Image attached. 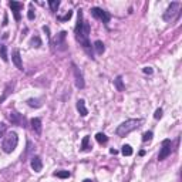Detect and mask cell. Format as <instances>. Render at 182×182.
Listing matches in <instances>:
<instances>
[{"label": "cell", "mask_w": 182, "mask_h": 182, "mask_svg": "<svg viewBox=\"0 0 182 182\" xmlns=\"http://www.w3.org/2000/svg\"><path fill=\"white\" fill-rule=\"evenodd\" d=\"M90 31H91V26L90 23H87L84 20V14H83V10L77 11V24L74 27V34H75V40L80 43L84 51L88 54L90 59H94L93 54V47H91V43H90L88 37H90Z\"/></svg>", "instance_id": "cell-1"}, {"label": "cell", "mask_w": 182, "mask_h": 182, "mask_svg": "<svg viewBox=\"0 0 182 182\" xmlns=\"http://www.w3.org/2000/svg\"><path fill=\"white\" fill-rule=\"evenodd\" d=\"M140 124H141V119L140 118L127 119V121H124L123 124L118 125V128L115 130V134L118 135V137H125V135H128L134 130H137L138 127H140Z\"/></svg>", "instance_id": "cell-2"}, {"label": "cell", "mask_w": 182, "mask_h": 182, "mask_svg": "<svg viewBox=\"0 0 182 182\" xmlns=\"http://www.w3.org/2000/svg\"><path fill=\"white\" fill-rule=\"evenodd\" d=\"M17 144H19V137H17V134H16L14 131H10V132H7L6 137H4L2 148H3V151L6 154H11L16 149Z\"/></svg>", "instance_id": "cell-3"}, {"label": "cell", "mask_w": 182, "mask_h": 182, "mask_svg": "<svg viewBox=\"0 0 182 182\" xmlns=\"http://www.w3.org/2000/svg\"><path fill=\"white\" fill-rule=\"evenodd\" d=\"M181 3L179 2H172L169 6H168V9L165 10V13H164L162 19L165 20V22H174V20H176L179 17V14H181Z\"/></svg>", "instance_id": "cell-4"}, {"label": "cell", "mask_w": 182, "mask_h": 182, "mask_svg": "<svg viewBox=\"0 0 182 182\" xmlns=\"http://www.w3.org/2000/svg\"><path fill=\"white\" fill-rule=\"evenodd\" d=\"M66 38H67V31H64V30L63 31H60L56 37L53 38V41H51L53 47L56 48L57 51H66V50L68 48Z\"/></svg>", "instance_id": "cell-5"}, {"label": "cell", "mask_w": 182, "mask_h": 182, "mask_svg": "<svg viewBox=\"0 0 182 182\" xmlns=\"http://www.w3.org/2000/svg\"><path fill=\"white\" fill-rule=\"evenodd\" d=\"M90 13H91V16H93L94 19L101 20V22L104 23L105 26H108V23H110V19H111V14H110L108 11L103 10L101 7H91Z\"/></svg>", "instance_id": "cell-6"}, {"label": "cell", "mask_w": 182, "mask_h": 182, "mask_svg": "<svg viewBox=\"0 0 182 182\" xmlns=\"http://www.w3.org/2000/svg\"><path fill=\"white\" fill-rule=\"evenodd\" d=\"M9 119L11 121L13 125H19V127H23V128H26V127H27L26 117H24L23 114H20V112L14 111V110L9 112Z\"/></svg>", "instance_id": "cell-7"}, {"label": "cell", "mask_w": 182, "mask_h": 182, "mask_svg": "<svg viewBox=\"0 0 182 182\" xmlns=\"http://www.w3.org/2000/svg\"><path fill=\"white\" fill-rule=\"evenodd\" d=\"M172 152V141L171 140H164L162 145H161V151L158 154V161H164L165 158L171 155Z\"/></svg>", "instance_id": "cell-8"}, {"label": "cell", "mask_w": 182, "mask_h": 182, "mask_svg": "<svg viewBox=\"0 0 182 182\" xmlns=\"http://www.w3.org/2000/svg\"><path fill=\"white\" fill-rule=\"evenodd\" d=\"M71 67H73V73H74V78H75V87L83 90L84 87H86V81H84L83 73L80 71V68L75 66V63H71Z\"/></svg>", "instance_id": "cell-9"}, {"label": "cell", "mask_w": 182, "mask_h": 182, "mask_svg": "<svg viewBox=\"0 0 182 182\" xmlns=\"http://www.w3.org/2000/svg\"><path fill=\"white\" fill-rule=\"evenodd\" d=\"M30 165H31V168H33L34 172H41V169H43V161H41V158L38 155H33L31 156V161H30Z\"/></svg>", "instance_id": "cell-10"}, {"label": "cell", "mask_w": 182, "mask_h": 182, "mask_svg": "<svg viewBox=\"0 0 182 182\" xmlns=\"http://www.w3.org/2000/svg\"><path fill=\"white\" fill-rule=\"evenodd\" d=\"M9 6H10L13 14H14V19L19 22L20 20V10L23 9V3H19V2H9Z\"/></svg>", "instance_id": "cell-11"}, {"label": "cell", "mask_w": 182, "mask_h": 182, "mask_svg": "<svg viewBox=\"0 0 182 182\" xmlns=\"http://www.w3.org/2000/svg\"><path fill=\"white\" fill-rule=\"evenodd\" d=\"M11 60H13V63H14V66L17 68H19L20 71H23V61H22V56H20V51L16 48V50H13V53H11Z\"/></svg>", "instance_id": "cell-12"}, {"label": "cell", "mask_w": 182, "mask_h": 182, "mask_svg": "<svg viewBox=\"0 0 182 182\" xmlns=\"http://www.w3.org/2000/svg\"><path fill=\"white\" fill-rule=\"evenodd\" d=\"M30 125H31V130L36 132L37 135L41 134V130H43V127H41V119L40 118H31L30 119Z\"/></svg>", "instance_id": "cell-13"}, {"label": "cell", "mask_w": 182, "mask_h": 182, "mask_svg": "<svg viewBox=\"0 0 182 182\" xmlns=\"http://www.w3.org/2000/svg\"><path fill=\"white\" fill-rule=\"evenodd\" d=\"M75 107H77V111L80 112L81 117H87V115H88V110H87V107H86V101L84 100H78Z\"/></svg>", "instance_id": "cell-14"}, {"label": "cell", "mask_w": 182, "mask_h": 182, "mask_svg": "<svg viewBox=\"0 0 182 182\" xmlns=\"http://www.w3.org/2000/svg\"><path fill=\"white\" fill-rule=\"evenodd\" d=\"M94 48H95L97 54H100V56L105 51V46H104V43H103L101 40H95V41H94Z\"/></svg>", "instance_id": "cell-15"}, {"label": "cell", "mask_w": 182, "mask_h": 182, "mask_svg": "<svg viewBox=\"0 0 182 182\" xmlns=\"http://www.w3.org/2000/svg\"><path fill=\"white\" fill-rule=\"evenodd\" d=\"M114 86L118 91H124V90H125V86H124V81H123V77H121V75H117V77H115Z\"/></svg>", "instance_id": "cell-16"}, {"label": "cell", "mask_w": 182, "mask_h": 182, "mask_svg": "<svg viewBox=\"0 0 182 182\" xmlns=\"http://www.w3.org/2000/svg\"><path fill=\"white\" fill-rule=\"evenodd\" d=\"M90 148H91V147H90V137H88V135H86V137L83 138L80 149H81V151H88Z\"/></svg>", "instance_id": "cell-17"}, {"label": "cell", "mask_w": 182, "mask_h": 182, "mask_svg": "<svg viewBox=\"0 0 182 182\" xmlns=\"http://www.w3.org/2000/svg\"><path fill=\"white\" fill-rule=\"evenodd\" d=\"M95 140H97V142H98V144H107L108 142V137L107 135L104 134V132H98V134L95 135Z\"/></svg>", "instance_id": "cell-18"}, {"label": "cell", "mask_w": 182, "mask_h": 182, "mask_svg": "<svg viewBox=\"0 0 182 182\" xmlns=\"http://www.w3.org/2000/svg\"><path fill=\"white\" fill-rule=\"evenodd\" d=\"M48 6H50V10L53 13H56L60 7V0H48Z\"/></svg>", "instance_id": "cell-19"}, {"label": "cell", "mask_w": 182, "mask_h": 182, "mask_svg": "<svg viewBox=\"0 0 182 182\" xmlns=\"http://www.w3.org/2000/svg\"><path fill=\"white\" fill-rule=\"evenodd\" d=\"M27 104L30 105V107H34V108H40L41 105V103H40V100H37V98H29L27 100Z\"/></svg>", "instance_id": "cell-20"}, {"label": "cell", "mask_w": 182, "mask_h": 182, "mask_svg": "<svg viewBox=\"0 0 182 182\" xmlns=\"http://www.w3.org/2000/svg\"><path fill=\"white\" fill-rule=\"evenodd\" d=\"M0 57H2V60H3L4 63H7V61H9V57H7V47H6V46H2V47H0Z\"/></svg>", "instance_id": "cell-21"}, {"label": "cell", "mask_w": 182, "mask_h": 182, "mask_svg": "<svg viewBox=\"0 0 182 182\" xmlns=\"http://www.w3.org/2000/svg\"><path fill=\"white\" fill-rule=\"evenodd\" d=\"M70 172L68 171H56L54 172V176H57V178H61V179H66V178H70Z\"/></svg>", "instance_id": "cell-22"}, {"label": "cell", "mask_w": 182, "mask_h": 182, "mask_svg": "<svg viewBox=\"0 0 182 182\" xmlns=\"http://www.w3.org/2000/svg\"><path fill=\"white\" fill-rule=\"evenodd\" d=\"M121 152H123L124 156H131L132 155V148H131L130 145H123L121 147Z\"/></svg>", "instance_id": "cell-23"}, {"label": "cell", "mask_w": 182, "mask_h": 182, "mask_svg": "<svg viewBox=\"0 0 182 182\" xmlns=\"http://www.w3.org/2000/svg\"><path fill=\"white\" fill-rule=\"evenodd\" d=\"M30 46H31V47H40L41 46V40H40V37H38V36H34L33 38H31V40H30Z\"/></svg>", "instance_id": "cell-24"}, {"label": "cell", "mask_w": 182, "mask_h": 182, "mask_svg": "<svg viewBox=\"0 0 182 182\" xmlns=\"http://www.w3.org/2000/svg\"><path fill=\"white\" fill-rule=\"evenodd\" d=\"M71 17H73V11H67L64 16H59V20L60 22H68Z\"/></svg>", "instance_id": "cell-25"}, {"label": "cell", "mask_w": 182, "mask_h": 182, "mask_svg": "<svg viewBox=\"0 0 182 182\" xmlns=\"http://www.w3.org/2000/svg\"><path fill=\"white\" fill-rule=\"evenodd\" d=\"M152 131H147V132H144V135H142V141L147 142V141H151L152 140Z\"/></svg>", "instance_id": "cell-26"}, {"label": "cell", "mask_w": 182, "mask_h": 182, "mask_svg": "<svg viewBox=\"0 0 182 182\" xmlns=\"http://www.w3.org/2000/svg\"><path fill=\"white\" fill-rule=\"evenodd\" d=\"M27 17L29 20H34L36 14H34V9H33V3H30V9H29V13H27Z\"/></svg>", "instance_id": "cell-27"}, {"label": "cell", "mask_w": 182, "mask_h": 182, "mask_svg": "<svg viewBox=\"0 0 182 182\" xmlns=\"http://www.w3.org/2000/svg\"><path fill=\"white\" fill-rule=\"evenodd\" d=\"M9 93H10V84H9V86L6 87V90H4V94H3V97L0 98V103H3V101L6 100V97L9 95Z\"/></svg>", "instance_id": "cell-28"}, {"label": "cell", "mask_w": 182, "mask_h": 182, "mask_svg": "<svg viewBox=\"0 0 182 182\" xmlns=\"http://www.w3.org/2000/svg\"><path fill=\"white\" fill-rule=\"evenodd\" d=\"M161 117H162V108H158L155 111V114H154V118L155 119H160Z\"/></svg>", "instance_id": "cell-29"}, {"label": "cell", "mask_w": 182, "mask_h": 182, "mask_svg": "<svg viewBox=\"0 0 182 182\" xmlns=\"http://www.w3.org/2000/svg\"><path fill=\"white\" fill-rule=\"evenodd\" d=\"M142 71H144L145 74H148V75H151L154 73V70L151 67H144V68H142Z\"/></svg>", "instance_id": "cell-30"}, {"label": "cell", "mask_w": 182, "mask_h": 182, "mask_svg": "<svg viewBox=\"0 0 182 182\" xmlns=\"http://www.w3.org/2000/svg\"><path fill=\"white\" fill-rule=\"evenodd\" d=\"M4 131H6V125H3V124H0V137H3Z\"/></svg>", "instance_id": "cell-31"}, {"label": "cell", "mask_w": 182, "mask_h": 182, "mask_svg": "<svg viewBox=\"0 0 182 182\" xmlns=\"http://www.w3.org/2000/svg\"><path fill=\"white\" fill-rule=\"evenodd\" d=\"M110 154L115 155V154H118V151H117V149H114V148H111V149H110Z\"/></svg>", "instance_id": "cell-32"}, {"label": "cell", "mask_w": 182, "mask_h": 182, "mask_svg": "<svg viewBox=\"0 0 182 182\" xmlns=\"http://www.w3.org/2000/svg\"><path fill=\"white\" fill-rule=\"evenodd\" d=\"M7 24V16H4V20H3V26H6Z\"/></svg>", "instance_id": "cell-33"}, {"label": "cell", "mask_w": 182, "mask_h": 182, "mask_svg": "<svg viewBox=\"0 0 182 182\" xmlns=\"http://www.w3.org/2000/svg\"><path fill=\"white\" fill-rule=\"evenodd\" d=\"M83 182H93V181H91V179H84Z\"/></svg>", "instance_id": "cell-34"}]
</instances>
